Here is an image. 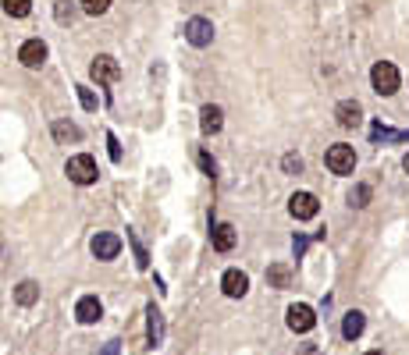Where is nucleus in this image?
<instances>
[{
    "instance_id": "f257e3e1",
    "label": "nucleus",
    "mask_w": 409,
    "mask_h": 355,
    "mask_svg": "<svg viewBox=\"0 0 409 355\" xmlns=\"http://www.w3.org/2000/svg\"><path fill=\"white\" fill-rule=\"evenodd\" d=\"M65 174H68V181H75V185H96V178H100L96 160H93L89 153H75V157H68Z\"/></svg>"
},
{
    "instance_id": "f03ea898",
    "label": "nucleus",
    "mask_w": 409,
    "mask_h": 355,
    "mask_svg": "<svg viewBox=\"0 0 409 355\" xmlns=\"http://www.w3.org/2000/svg\"><path fill=\"white\" fill-rule=\"evenodd\" d=\"M371 82H374V89L381 96H395L399 86H402V75H399V68L392 65V60H377V65L371 68Z\"/></svg>"
},
{
    "instance_id": "7ed1b4c3",
    "label": "nucleus",
    "mask_w": 409,
    "mask_h": 355,
    "mask_svg": "<svg viewBox=\"0 0 409 355\" xmlns=\"http://www.w3.org/2000/svg\"><path fill=\"white\" fill-rule=\"evenodd\" d=\"M324 163H327V171H331V174H353V171H356V153H353V146L335 142L331 150H327Z\"/></svg>"
},
{
    "instance_id": "20e7f679",
    "label": "nucleus",
    "mask_w": 409,
    "mask_h": 355,
    "mask_svg": "<svg viewBox=\"0 0 409 355\" xmlns=\"http://www.w3.org/2000/svg\"><path fill=\"white\" fill-rule=\"evenodd\" d=\"M285 323H289V330H296V334H306V330L317 327V312L306 302H296V306H289V312H285Z\"/></svg>"
},
{
    "instance_id": "39448f33",
    "label": "nucleus",
    "mask_w": 409,
    "mask_h": 355,
    "mask_svg": "<svg viewBox=\"0 0 409 355\" xmlns=\"http://www.w3.org/2000/svg\"><path fill=\"white\" fill-rule=\"evenodd\" d=\"M89 75H93V82H118L121 78V65L111 54H96L93 65H89Z\"/></svg>"
},
{
    "instance_id": "423d86ee",
    "label": "nucleus",
    "mask_w": 409,
    "mask_h": 355,
    "mask_svg": "<svg viewBox=\"0 0 409 355\" xmlns=\"http://www.w3.org/2000/svg\"><path fill=\"white\" fill-rule=\"evenodd\" d=\"M317 210H320V203H317L313 192H296V196L289 199V214H292L296 220H313Z\"/></svg>"
},
{
    "instance_id": "0eeeda50",
    "label": "nucleus",
    "mask_w": 409,
    "mask_h": 355,
    "mask_svg": "<svg viewBox=\"0 0 409 355\" xmlns=\"http://www.w3.org/2000/svg\"><path fill=\"white\" fill-rule=\"evenodd\" d=\"M186 39H189L192 47H210L214 43L210 18H189V22H186Z\"/></svg>"
},
{
    "instance_id": "6e6552de",
    "label": "nucleus",
    "mask_w": 409,
    "mask_h": 355,
    "mask_svg": "<svg viewBox=\"0 0 409 355\" xmlns=\"http://www.w3.org/2000/svg\"><path fill=\"white\" fill-rule=\"evenodd\" d=\"M89 249H93L96 260H118V253H121V238H118L114 231H100V235H93Z\"/></svg>"
},
{
    "instance_id": "1a4fd4ad",
    "label": "nucleus",
    "mask_w": 409,
    "mask_h": 355,
    "mask_svg": "<svg viewBox=\"0 0 409 355\" xmlns=\"http://www.w3.org/2000/svg\"><path fill=\"white\" fill-rule=\"evenodd\" d=\"M18 60H22L25 68H39L47 60V43L43 39H25V43L18 47Z\"/></svg>"
},
{
    "instance_id": "9d476101",
    "label": "nucleus",
    "mask_w": 409,
    "mask_h": 355,
    "mask_svg": "<svg viewBox=\"0 0 409 355\" xmlns=\"http://www.w3.org/2000/svg\"><path fill=\"white\" fill-rule=\"evenodd\" d=\"M221 291L228 299H242L245 291H250V277L242 274V270H224V277H221Z\"/></svg>"
},
{
    "instance_id": "9b49d317",
    "label": "nucleus",
    "mask_w": 409,
    "mask_h": 355,
    "mask_svg": "<svg viewBox=\"0 0 409 355\" xmlns=\"http://www.w3.org/2000/svg\"><path fill=\"white\" fill-rule=\"evenodd\" d=\"M335 117H338L342 128H360V124H363V107L356 100H342L335 107Z\"/></svg>"
},
{
    "instance_id": "f8f14e48",
    "label": "nucleus",
    "mask_w": 409,
    "mask_h": 355,
    "mask_svg": "<svg viewBox=\"0 0 409 355\" xmlns=\"http://www.w3.org/2000/svg\"><path fill=\"white\" fill-rule=\"evenodd\" d=\"M100 317H104V306H100V299H96V295H82L78 306H75V320L89 327V323H96Z\"/></svg>"
},
{
    "instance_id": "ddd939ff",
    "label": "nucleus",
    "mask_w": 409,
    "mask_h": 355,
    "mask_svg": "<svg viewBox=\"0 0 409 355\" xmlns=\"http://www.w3.org/2000/svg\"><path fill=\"white\" fill-rule=\"evenodd\" d=\"M221 124H224V111L217 107V103H207V107L199 111V128H203V135H217Z\"/></svg>"
},
{
    "instance_id": "4468645a",
    "label": "nucleus",
    "mask_w": 409,
    "mask_h": 355,
    "mask_svg": "<svg viewBox=\"0 0 409 355\" xmlns=\"http://www.w3.org/2000/svg\"><path fill=\"white\" fill-rule=\"evenodd\" d=\"M146 334H150V348H157L164 341V312L153 302L146 306Z\"/></svg>"
},
{
    "instance_id": "2eb2a0df",
    "label": "nucleus",
    "mask_w": 409,
    "mask_h": 355,
    "mask_svg": "<svg viewBox=\"0 0 409 355\" xmlns=\"http://www.w3.org/2000/svg\"><path fill=\"white\" fill-rule=\"evenodd\" d=\"M210 242H214L217 253H232V249H235V227H232V224H217L214 235H210Z\"/></svg>"
},
{
    "instance_id": "dca6fc26",
    "label": "nucleus",
    "mask_w": 409,
    "mask_h": 355,
    "mask_svg": "<svg viewBox=\"0 0 409 355\" xmlns=\"http://www.w3.org/2000/svg\"><path fill=\"white\" fill-rule=\"evenodd\" d=\"M366 320H363V312L353 309V312H345V320H342V334H345V341H356L360 334H363Z\"/></svg>"
},
{
    "instance_id": "f3484780",
    "label": "nucleus",
    "mask_w": 409,
    "mask_h": 355,
    "mask_svg": "<svg viewBox=\"0 0 409 355\" xmlns=\"http://www.w3.org/2000/svg\"><path fill=\"white\" fill-rule=\"evenodd\" d=\"M267 284L271 288H289L292 284V266L289 263H271L267 266Z\"/></svg>"
},
{
    "instance_id": "a211bd4d",
    "label": "nucleus",
    "mask_w": 409,
    "mask_h": 355,
    "mask_svg": "<svg viewBox=\"0 0 409 355\" xmlns=\"http://www.w3.org/2000/svg\"><path fill=\"white\" fill-rule=\"evenodd\" d=\"M54 139L57 142H78L82 139V132H78V124H71V121H54Z\"/></svg>"
},
{
    "instance_id": "6ab92c4d",
    "label": "nucleus",
    "mask_w": 409,
    "mask_h": 355,
    "mask_svg": "<svg viewBox=\"0 0 409 355\" xmlns=\"http://www.w3.org/2000/svg\"><path fill=\"white\" fill-rule=\"evenodd\" d=\"M36 299H39V284L36 281H22V284L14 288V302L18 306H32Z\"/></svg>"
},
{
    "instance_id": "aec40b11",
    "label": "nucleus",
    "mask_w": 409,
    "mask_h": 355,
    "mask_svg": "<svg viewBox=\"0 0 409 355\" xmlns=\"http://www.w3.org/2000/svg\"><path fill=\"white\" fill-rule=\"evenodd\" d=\"M75 14H78L75 0H57V4H54V18H57L60 25H71V22H75Z\"/></svg>"
},
{
    "instance_id": "412c9836",
    "label": "nucleus",
    "mask_w": 409,
    "mask_h": 355,
    "mask_svg": "<svg viewBox=\"0 0 409 355\" xmlns=\"http://www.w3.org/2000/svg\"><path fill=\"white\" fill-rule=\"evenodd\" d=\"M371 185H353V189H349V206H356V210H363V206L366 203H371Z\"/></svg>"
},
{
    "instance_id": "4be33fe9",
    "label": "nucleus",
    "mask_w": 409,
    "mask_h": 355,
    "mask_svg": "<svg viewBox=\"0 0 409 355\" xmlns=\"http://www.w3.org/2000/svg\"><path fill=\"white\" fill-rule=\"evenodd\" d=\"M4 11H8L11 18H25V14L32 11V0H4Z\"/></svg>"
},
{
    "instance_id": "5701e85b",
    "label": "nucleus",
    "mask_w": 409,
    "mask_h": 355,
    "mask_svg": "<svg viewBox=\"0 0 409 355\" xmlns=\"http://www.w3.org/2000/svg\"><path fill=\"white\" fill-rule=\"evenodd\" d=\"M281 171H285V174H299V171H302V157H299V153H285V157H281Z\"/></svg>"
},
{
    "instance_id": "b1692460",
    "label": "nucleus",
    "mask_w": 409,
    "mask_h": 355,
    "mask_svg": "<svg viewBox=\"0 0 409 355\" xmlns=\"http://www.w3.org/2000/svg\"><path fill=\"white\" fill-rule=\"evenodd\" d=\"M78 8L86 11V14H93V18H96V14H104V11L111 8V0H78Z\"/></svg>"
},
{
    "instance_id": "393cba45",
    "label": "nucleus",
    "mask_w": 409,
    "mask_h": 355,
    "mask_svg": "<svg viewBox=\"0 0 409 355\" xmlns=\"http://www.w3.org/2000/svg\"><path fill=\"white\" fill-rule=\"evenodd\" d=\"M75 89H78V100H82V107H86V111H96V103H100V100H96V93H93L89 86H75Z\"/></svg>"
},
{
    "instance_id": "a878e982",
    "label": "nucleus",
    "mask_w": 409,
    "mask_h": 355,
    "mask_svg": "<svg viewBox=\"0 0 409 355\" xmlns=\"http://www.w3.org/2000/svg\"><path fill=\"white\" fill-rule=\"evenodd\" d=\"M107 146H111V160H121V146H118L114 135H107Z\"/></svg>"
},
{
    "instance_id": "bb28decb",
    "label": "nucleus",
    "mask_w": 409,
    "mask_h": 355,
    "mask_svg": "<svg viewBox=\"0 0 409 355\" xmlns=\"http://www.w3.org/2000/svg\"><path fill=\"white\" fill-rule=\"evenodd\" d=\"M199 163H203V171H207V174H214V160H210L207 153H203V157H199Z\"/></svg>"
},
{
    "instance_id": "cd10ccee",
    "label": "nucleus",
    "mask_w": 409,
    "mask_h": 355,
    "mask_svg": "<svg viewBox=\"0 0 409 355\" xmlns=\"http://www.w3.org/2000/svg\"><path fill=\"white\" fill-rule=\"evenodd\" d=\"M100 355H118V341H107V345H104V352H100Z\"/></svg>"
},
{
    "instance_id": "c85d7f7f",
    "label": "nucleus",
    "mask_w": 409,
    "mask_h": 355,
    "mask_svg": "<svg viewBox=\"0 0 409 355\" xmlns=\"http://www.w3.org/2000/svg\"><path fill=\"white\" fill-rule=\"evenodd\" d=\"M402 167H406V174H409V153H406V160H402Z\"/></svg>"
},
{
    "instance_id": "c756f323",
    "label": "nucleus",
    "mask_w": 409,
    "mask_h": 355,
    "mask_svg": "<svg viewBox=\"0 0 409 355\" xmlns=\"http://www.w3.org/2000/svg\"><path fill=\"white\" fill-rule=\"evenodd\" d=\"M366 355H384V352H377V348H374V352H366Z\"/></svg>"
}]
</instances>
